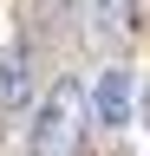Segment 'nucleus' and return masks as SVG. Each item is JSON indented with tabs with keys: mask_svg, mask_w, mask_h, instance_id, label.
Returning <instances> with one entry per match:
<instances>
[{
	"mask_svg": "<svg viewBox=\"0 0 150 156\" xmlns=\"http://www.w3.org/2000/svg\"><path fill=\"white\" fill-rule=\"evenodd\" d=\"M130 104H137V78H130V65H104L98 85H91V124L118 130V124H130Z\"/></svg>",
	"mask_w": 150,
	"mask_h": 156,
	"instance_id": "obj_2",
	"label": "nucleus"
},
{
	"mask_svg": "<svg viewBox=\"0 0 150 156\" xmlns=\"http://www.w3.org/2000/svg\"><path fill=\"white\" fill-rule=\"evenodd\" d=\"M0 104H7V111L26 104V46H7V52H0Z\"/></svg>",
	"mask_w": 150,
	"mask_h": 156,
	"instance_id": "obj_3",
	"label": "nucleus"
},
{
	"mask_svg": "<svg viewBox=\"0 0 150 156\" xmlns=\"http://www.w3.org/2000/svg\"><path fill=\"white\" fill-rule=\"evenodd\" d=\"M79 124H85V98H79V85L59 78V85L46 91L39 117H33L26 150H33V156H72V150H79Z\"/></svg>",
	"mask_w": 150,
	"mask_h": 156,
	"instance_id": "obj_1",
	"label": "nucleus"
},
{
	"mask_svg": "<svg viewBox=\"0 0 150 156\" xmlns=\"http://www.w3.org/2000/svg\"><path fill=\"white\" fill-rule=\"evenodd\" d=\"M130 7L137 0H98V26H130Z\"/></svg>",
	"mask_w": 150,
	"mask_h": 156,
	"instance_id": "obj_4",
	"label": "nucleus"
}]
</instances>
